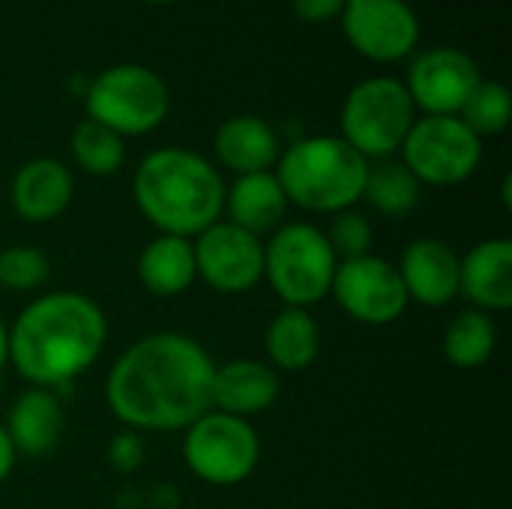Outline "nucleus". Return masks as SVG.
<instances>
[{
    "mask_svg": "<svg viewBox=\"0 0 512 509\" xmlns=\"http://www.w3.org/2000/svg\"><path fill=\"white\" fill-rule=\"evenodd\" d=\"M198 279L192 240L159 234L138 255V282L153 297H180Z\"/></svg>",
    "mask_w": 512,
    "mask_h": 509,
    "instance_id": "21",
    "label": "nucleus"
},
{
    "mask_svg": "<svg viewBox=\"0 0 512 509\" xmlns=\"http://www.w3.org/2000/svg\"><path fill=\"white\" fill-rule=\"evenodd\" d=\"M498 348V327L489 312L465 309L444 330V357L456 369H480Z\"/></svg>",
    "mask_w": 512,
    "mask_h": 509,
    "instance_id": "23",
    "label": "nucleus"
},
{
    "mask_svg": "<svg viewBox=\"0 0 512 509\" xmlns=\"http://www.w3.org/2000/svg\"><path fill=\"white\" fill-rule=\"evenodd\" d=\"M402 162L417 177V183L429 186H459L465 183L480 159L483 138L474 135L462 117H420L402 141Z\"/></svg>",
    "mask_w": 512,
    "mask_h": 509,
    "instance_id": "9",
    "label": "nucleus"
},
{
    "mask_svg": "<svg viewBox=\"0 0 512 509\" xmlns=\"http://www.w3.org/2000/svg\"><path fill=\"white\" fill-rule=\"evenodd\" d=\"M51 276L45 252L36 246H6L0 249V288L6 291H39Z\"/></svg>",
    "mask_w": 512,
    "mask_h": 509,
    "instance_id": "27",
    "label": "nucleus"
},
{
    "mask_svg": "<svg viewBox=\"0 0 512 509\" xmlns=\"http://www.w3.org/2000/svg\"><path fill=\"white\" fill-rule=\"evenodd\" d=\"M336 252L327 234L312 222H288L264 243V279L285 306L309 309L330 297Z\"/></svg>",
    "mask_w": 512,
    "mask_h": 509,
    "instance_id": "5",
    "label": "nucleus"
},
{
    "mask_svg": "<svg viewBox=\"0 0 512 509\" xmlns=\"http://www.w3.org/2000/svg\"><path fill=\"white\" fill-rule=\"evenodd\" d=\"M72 159L75 165L90 174V177H108L117 174L123 168L126 159V144L117 132H111L108 126L96 123V120H84L75 126L72 132Z\"/></svg>",
    "mask_w": 512,
    "mask_h": 509,
    "instance_id": "25",
    "label": "nucleus"
},
{
    "mask_svg": "<svg viewBox=\"0 0 512 509\" xmlns=\"http://www.w3.org/2000/svg\"><path fill=\"white\" fill-rule=\"evenodd\" d=\"M510 114V93L498 81H480L477 90L471 93V99L465 102V108L459 111L462 123L480 138L483 135H501L510 126Z\"/></svg>",
    "mask_w": 512,
    "mask_h": 509,
    "instance_id": "26",
    "label": "nucleus"
},
{
    "mask_svg": "<svg viewBox=\"0 0 512 509\" xmlns=\"http://www.w3.org/2000/svg\"><path fill=\"white\" fill-rule=\"evenodd\" d=\"M15 447H12V441H9V435H6V429H3V423H0V483H6L9 480V474H12V468H15Z\"/></svg>",
    "mask_w": 512,
    "mask_h": 509,
    "instance_id": "31",
    "label": "nucleus"
},
{
    "mask_svg": "<svg viewBox=\"0 0 512 509\" xmlns=\"http://www.w3.org/2000/svg\"><path fill=\"white\" fill-rule=\"evenodd\" d=\"M459 294L480 312H507L512 306V240L492 237L459 258Z\"/></svg>",
    "mask_w": 512,
    "mask_h": 509,
    "instance_id": "15",
    "label": "nucleus"
},
{
    "mask_svg": "<svg viewBox=\"0 0 512 509\" xmlns=\"http://www.w3.org/2000/svg\"><path fill=\"white\" fill-rule=\"evenodd\" d=\"M195 273L219 294H246L264 279V240L219 219L192 240Z\"/></svg>",
    "mask_w": 512,
    "mask_h": 509,
    "instance_id": "11",
    "label": "nucleus"
},
{
    "mask_svg": "<svg viewBox=\"0 0 512 509\" xmlns=\"http://www.w3.org/2000/svg\"><path fill=\"white\" fill-rule=\"evenodd\" d=\"M216 363L186 333H150L111 366L105 402L129 432H177L213 411Z\"/></svg>",
    "mask_w": 512,
    "mask_h": 509,
    "instance_id": "1",
    "label": "nucleus"
},
{
    "mask_svg": "<svg viewBox=\"0 0 512 509\" xmlns=\"http://www.w3.org/2000/svg\"><path fill=\"white\" fill-rule=\"evenodd\" d=\"M72 192H75V183H72L69 168L48 156L24 162L15 171L12 186H9L15 213L33 225H45L57 219L69 207Z\"/></svg>",
    "mask_w": 512,
    "mask_h": 509,
    "instance_id": "16",
    "label": "nucleus"
},
{
    "mask_svg": "<svg viewBox=\"0 0 512 509\" xmlns=\"http://www.w3.org/2000/svg\"><path fill=\"white\" fill-rule=\"evenodd\" d=\"M264 348H267V360L273 363V369L303 372L321 354V327L309 309L285 306L267 324Z\"/></svg>",
    "mask_w": 512,
    "mask_h": 509,
    "instance_id": "22",
    "label": "nucleus"
},
{
    "mask_svg": "<svg viewBox=\"0 0 512 509\" xmlns=\"http://www.w3.org/2000/svg\"><path fill=\"white\" fill-rule=\"evenodd\" d=\"M225 210H228V222L261 237V234H273L282 225L288 198L273 171L243 174L225 189Z\"/></svg>",
    "mask_w": 512,
    "mask_h": 509,
    "instance_id": "20",
    "label": "nucleus"
},
{
    "mask_svg": "<svg viewBox=\"0 0 512 509\" xmlns=\"http://www.w3.org/2000/svg\"><path fill=\"white\" fill-rule=\"evenodd\" d=\"M459 252L438 237H420L405 246L396 270L408 300L441 309L459 297Z\"/></svg>",
    "mask_w": 512,
    "mask_h": 509,
    "instance_id": "14",
    "label": "nucleus"
},
{
    "mask_svg": "<svg viewBox=\"0 0 512 509\" xmlns=\"http://www.w3.org/2000/svg\"><path fill=\"white\" fill-rule=\"evenodd\" d=\"M363 198L384 216H405L417 207L420 201V183L417 177L405 168V162L381 159L378 165L369 168L366 174V189Z\"/></svg>",
    "mask_w": 512,
    "mask_h": 509,
    "instance_id": "24",
    "label": "nucleus"
},
{
    "mask_svg": "<svg viewBox=\"0 0 512 509\" xmlns=\"http://www.w3.org/2000/svg\"><path fill=\"white\" fill-rule=\"evenodd\" d=\"M291 9L303 21H330L345 9V0H291Z\"/></svg>",
    "mask_w": 512,
    "mask_h": 509,
    "instance_id": "30",
    "label": "nucleus"
},
{
    "mask_svg": "<svg viewBox=\"0 0 512 509\" xmlns=\"http://www.w3.org/2000/svg\"><path fill=\"white\" fill-rule=\"evenodd\" d=\"M213 150H216L219 165L234 171L237 177L270 171L279 162V138L273 126L252 114L225 120L216 129Z\"/></svg>",
    "mask_w": 512,
    "mask_h": 509,
    "instance_id": "19",
    "label": "nucleus"
},
{
    "mask_svg": "<svg viewBox=\"0 0 512 509\" xmlns=\"http://www.w3.org/2000/svg\"><path fill=\"white\" fill-rule=\"evenodd\" d=\"M414 102L402 81L369 78L360 81L342 108V141L351 144L366 162L387 159L402 150L405 135L414 126Z\"/></svg>",
    "mask_w": 512,
    "mask_h": 509,
    "instance_id": "6",
    "label": "nucleus"
},
{
    "mask_svg": "<svg viewBox=\"0 0 512 509\" xmlns=\"http://www.w3.org/2000/svg\"><path fill=\"white\" fill-rule=\"evenodd\" d=\"M342 12L348 42L369 60H402L420 39V21L405 0H345Z\"/></svg>",
    "mask_w": 512,
    "mask_h": 509,
    "instance_id": "12",
    "label": "nucleus"
},
{
    "mask_svg": "<svg viewBox=\"0 0 512 509\" xmlns=\"http://www.w3.org/2000/svg\"><path fill=\"white\" fill-rule=\"evenodd\" d=\"M108 318L81 291H51L21 309L9 327V363L30 387H63L102 354Z\"/></svg>",
    "mask_w": 512,
    "mask_h": 509,
    "instance_id": "2",
    "label": "nucleus"
},
{
    "mask_svg": "<svg viewBox=\"0 0 512 509\" xmlns=\"http://www.w3.org/2000/svg\"><path fill=\"white\" fill-rule=\"evenodd\" d=\"M186 468L207 486H240L261 462V441L249 420L207 411L183 429Z\"/></svg>",
    "mask_w": 512,
    "mask_h": 509,
    "instance_id": "8",
    "label": "nucleus"
},
{
    "mask_svg": "<svg viewBox=\"0 0 512 509\" xmlns=\"http://www.w3.org/2000/svg\"><path fill=\"white\" fill-rule=\"evenodd\" d=\"M168 114L165 81L138 63H120L96 75L87 87V117L120 138L153 132Z\"/></svg>",
    "mask_w": 512,
    "mask_h": 509,
    "instance_id": "7",
    "label": "nucleus"
},
{
    "mask_svg": "<svg viewBox=\"0 0 512 509\" xmlns=\"http://www.w3.org/2000/svg\"><path fill=\"white\" fill-rule=\"evenodd\" d=\"M276 165V180L288 204L330 216L351 210L363 198L369 174V162L333 135L294 141L285 153H279Z\"/></svg>",
    "mask_w": 512,
    "mask_h": 509,
    "instance_id": "4",
    "label": "nucleus"
},
{
    "mask_svg": "<svg viewBox=\"0 0 512 509\" xmlns=\"http://www.w3.org/2000/svg\"><path fill=\"white\" fill-rule=\"evenodd\" d=\"M330 297L345 309V315L366 327H387L399 321L411 303L396 264L372 252L336 264Z\"/></svg>",
    "mask_w": 512,
    "mask_h": 509,
    "instance_id": "10",
    "label": "nucleus"
},
{
    "mask_svg": "<svg viewBox=\"0 0 512 509\" xmlns=\"http://www.w3.org/2000/svg\"><path fill=\"white\" fill-rule=\"evenodd\" d=\"M141 216L159 228L195 240L225 213V180L201 153L186 147H159L147 153L132 180Z\"/></svg>",
    "mask_w": 512,
    "mask_h": 509,
    "instance_id": "3",
    "label": "nucleus"
},
{
    "mask_svg": "<svg viewBox=\"0 0 512 509\" xmlns=\"http://www.w3.org/2000/svg\"><path fill=\"white\" fill-rule=\"evenodd\" d=\"M141 459H144V441H141L138 432H129L126 429L117 438H111V444H108V462L117 471L129 474V471H135L141 465Z\"/></svg>",
    "mask_w": 512,
    "mask_h": 509,
    "instance_id": "29",
    "label": "nucleus"
},
{
    "mask_svg": "<svg viewBox=\"0 0 512 509\" xmlns=\"http://www.w3.org/2000/svg\"><path fill=\"white\" fill-rule=\"evenodd\" d=\"M147 3H171V0H147Z\"/></svg>",
    "mask_w": 512,
    "mask_h": 509,
    "instance_id": "33",
    "label": "nucleus"
},
{
    "mask_svg": "<svg viewBox=\"0 0 512 509\" xmlns=\"http://www.w3.org/2000/svg\"><path fill=\"white\" fill-rule=\"evenodd\" d=\"M6 363H9V327H6V321L0 318V372H3Z\"/></svg>",
    "mask_w": 512,
    "mask_h": 509,
    "instance_id": "32",
    "label": "nucleus"
},
{
    "mask_svg": "<svg viewBox=\"0 0 512 509\" xmlns=\"http://www.w3.org/2000/svg\"><path fill=\"white\" fill-rule=\"evenodd\" d=\"M3 429L15 447V456H27V459L48 456L63 435L60 399L48 387H27L12 402Z\"/></svg>",
    "mask_w": 512,
    "mask_h": 509,
    "instance_id": "18",
    "label": "nucleus"
},
{
    "mask_svg": "<svg viewBox=\"0 0 512 509\" xmlns=\"http://www.w3.org/2000/svg\"><path fill=\"white\" fill-rule=\"evenodd\" d=\"M213 411L231 417H255L276 405L279 375L264 360H231L213 372Z\"/></svg>",
    "mask_w": 512,
    "mask_h": 509,
    "instance_id": "17",
    "label": "nucleus"
},
{
    "mask_svg": "<svg viewBox=\"0 0 512 509\" xmlns=\"http://www.w3.org/2000/svg\"><path fill=\"white\" fill-rule=\"evenodd\" d=\"M480 81L477 63L465 51L435 48L414 60L405 90L414 108H423L432 117H459Z\"/></svg>",
    "mask_w": 512,
    "mask_h": 509,
    "instance_id": "13",
    "label": "nucleus"
},
{
    "mask_svg": "<svg viewBox=\"0 0 512 509\" xmlns=\"http://www.w3.org/2000/svg\"><path fill=\"white\" fill-rule=\"evenodd\" d=\"M324 234H327V240H330V246H333V252H336L339 261L363 258V255L372 252V237H375V231H372L369 219H366L363 213H357V210H342V213H336L330 231H324Z\"/></svg>",
    "mask_w": 512,
    "mask_h": 509,
    "instance_id": "28",
    "label": "nucleus"
}]
</instances>
